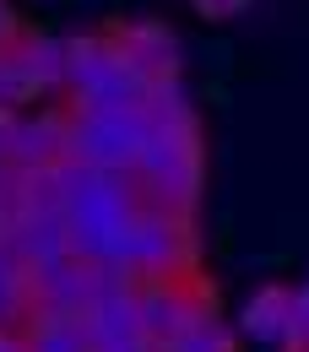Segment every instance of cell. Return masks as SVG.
Wrapping results in <instances>:
<instances>
[{
	"instance_id": "cell-20",
	"label": "cell",
	"mask_w": 309,
	"mask_h": 352,
	"mask_svg": "<svg viewBox=\"0 0 309 352\" xmlns=\"http://www.w3.org/2000/svg\"><path fill=\"white\" fill-rule=\"evenodd\" d=\"M22 33V22H17V11H11V0H0V44H11Z\"/></svg>"
},
{
	"instance_id": "cell-17",
	"label": "cell",
	"mask_w": 309,
	"mask_h": 352,
	"mask_svg": "<svg viewBox=\"0 0 309 352\" xmlns=\"http://www.w3.org/2000/svg\"><path fill=\"white\" fill-rule=\"evenodd\" d=\"M28 314H33V304H28V265L0 244V331H22Z\"/></svg>"
},
{
	"instance_id": "cell-18",
	"label": "cell",
	"mask_w": 309,
	"mask_h": 352,
	"mask_svg": "<svg viewBox=\"0 0 309 352\" xmlns=\"http://www.w3.org/2000/svg\"><path fill=\"white\" fill-rule=\"evenodd\" d=\"M282 352H309V282L288 293V342Z\"/></svg>"
},
{
	"instance_id": "cell-5",
	"label": "cell",
	"mask_w": 309,
	"mask_h": 352,
	"mask_svg": "<svg viewBox=\"0 0 309 352\" xmlns=\"http://www.w3.org/2000/svg\"><path fill=\"white\" fill-rule=\"evenodd\" d=\"M65 141H71V163H87L103 174H131L141 146H147V125H141V114H76V109H65Z\"/></svg>"
},
{
	"instance_id": "cell-14",
	"label": "cell",
	"mask_w": 309,
	"mask_h": 352,
	"mask_svg": "<svg viewBox=\"0 0 309 352\" xmlns=\"http://www.w3.org/2000/svg\"><path fill=\"white\" fill-rule=\"evenodd\" d=\"M17 336L22 352H92L82 314H28Z\"/></svg>"
},
{
	"instance_id": "cell-21",
	"label": "cell",
	"mask_w": 309,
	"mask_h": 352,
	"mask_svg": "<svg viewBox=\"0 0 309 352\" xmlns=\"http://www.w3.org/2000/svg\"><path fill=\"white\" fill-rule=\"evenodd\" d=\"M0 168H11V114H0Z\"/></svg>"
},
{
	"instance_id": "cell-13",
	"label": "cell",
	"mask_w": 309,
	"mask_h": 352,
	"mask_svg": "<svg viewBox=\"0 0 309 352\" xmlns=\"http://www.w3.org/2000/svg\"><path fill=\"white\" fill-rule=\"evenodd\" d=\"M44 76H39V65H33V49H28V28L11 38V44H0V114H22L33 98H44Z\"/></svg>"
},
{
	"instance_id": "cell-23",
	"label": "cell",
	"mask_w": 309,
	"mask_h": 352,
	"mask_svg": "<svg viewBox=\"0 0 309 352\" xmlns=\"http://www.w3.org/2000/svg\"><path fill=\"white\" fill-rule=\"evenodd\" d=\"M131 352H152V347H131Z\"/></svg>"
},
{
	"instance_id": "cell-7",
	"label": "cell",
	"mask_w": 309,
	"mask_h": 352,
	"mask_svg": "<svg viewBox=\"0 0 309 352\" xmlns=\"http://www.w3.org/2000/svg\"><path fill=\"white\" fill-rule=\"evenodd\" d=\"M71 157L65 141V103L60 109H22L11 114V168L17 174H44Z\"/></svg>"
},
{
	"instance_id": "cell-10",
	"label": "cell",
	"mask_w": 309,
	"mask_h": 352,
	"mask_svg": "<svg viewBox=\"0 0 309 352\" xmlns=\"http://www.w3.org/2000/svg\"><path fill=\"white\" fill-rule=\"evenodd\" d=\"M136 114H141V125H147V141H152V135H190L195 131V98H190L184 71H179V76L147 82Z\"/></svg>"
},
{
	"instance_id": "cell-3",
	"label": "cell",
	"mask_w": 309,
	"mask_h": 352,
	"mask_svg": "<svg viewBox=\"0 0 309 352\" xmlns=\"http://www.w3.org/2000/svg\"><path fill=\"white\" fill-rule=\"evenodd\" d=\"M136 195L147 212L163 217H190L195 222V201H201V135H152L136 157Z\"/></svg>"
},
{
	"instance_id": "cell-12",
	"label": "cell",
	"mask_w": 309,
	"mask_h": 352,
	"mask_svg": "<svg viewBox=\"0 0 309 352\" xmlns=\"http://www.w3.org/2000/svg\"><path fill=\"white\" fill-rule=\"evenodd\" d=\"M82 325H87L92 352H131V347H147V336H141V320H136V293L92 304L87 314H82Z\"/></svg>"
},
{
	"instance_id": "cell-16",
	"label": "cell",
	"mask_w": 309,
	"mask_h": 352,
	"mask_svg": "<svg viewBox=\"0 0 309 352\" xmlns=\"http://www.w3.org/2000/svg\"><path fill=\"white\" fill-rule=\"evenodd\" d=\"M158 352H239V347H233L228 320H222L217 304H212V309H201V314H190V320H184Z\"/></svg>"
},
{
	"instance_id": "cell-2",
	"label": "cell",
	"mask_w": 309,
	"mask_h": 352,
	"mask_svg": "<svg viewBox=\"0 0 309 352\" xmlns=\"http://www.w3.org/2000/svg\"><path fill=\"white\" fill-rule=\"evenodd\" d=\"M141 92H147V82L114 49V33H76L71 38L65 82H60L65 109H76V114H136Z\"/></svg>"
},
{
	"instance_id": "cell-15",
	"label": "cell",
	"mask_w": 309,
	"mask_h": 352,
	"mask_svg": "<svg viewBox=\"0 0 309 352\" xmlns=\"http://www.w3.org/2000/svg\"><path fill=\"white\" fill-rule=\"evenodd\" d=\"M239 325H244L250 342H261V347H282V342H288V287H261V293L244 304Z\"/></svg>"
},
{
	"instance_id": "cell-11",
	"label": "cell",
	"mask_w": 309,
	"mask_h": 352,
	"mask_svg": "<svg viewBox=\"0 0 309 352\" xmlns=\"http://www.w3.org/2000/svg\"><path fill=\"white\" fill-rule=\"evenodd\" d=\"M0 244L22 265H44V261L71 255V228H65V217H49V212H22L17 222H6Z\"/></svg>"
},
{
	"instance_id": "cell-19",
	"label": "cell",
	"mask_w": 309,
	"mask_h": 352,
	"mask_svg": "<svg viewBox=\"0 0 309 352\" xmlns=\"http://www.w3.org/2000/svg\"><path fill=\"white\" fill-rule=\"evenodd\" d=\"M255 0H195V11L201 16H239V11H250Z\"/></svg>"
},
{
	"instance_id": "cell-6",
	"label": "cell",
	"mask_w": 309,
	"mask_h": 352,
	"mask_svg": "<svg viewBox=\"0 0 309 352\" xmlns=\"http://www.w3.org/2000/svg\"><path fill=\"white\" fill-rule=\"evenodd\" d=\"M212 309V287L201 276H179V282H136V320H141V336L147 347L158 352L190 314Z\"/></svg>"
},
{
	"instance_id": "cell-4",
	"label": "cell",
	"mask_w": 309,
	"mask_h": 352,
	"mask_svg": "<svg viewBox=\"0 0 309 352\" xmlns=\"http://www.w3.org/2000/svg\"><path fill=\"white\" fill-rule=\"evenodd\" d=\"M195 222L163 217V212H136L114 244V265H125L136 282H179L195 276Z\"/></svg>"
},
{
	"instance_id": "cell-1",
	"label": "cell",
	"mask_w": 309,
	"mask_h": 352,
	"mask_svg": "<svg viewBox=\"0 0 309 352\" xmlns=\"http://www.w3.org/2000/svg\"><path fill=\"white\" fill-rule=\"evenodd\" d=\"M60 195H65V228H71V255L82 265H103L114 261V244L125 233V222L141 212L131 174H103L87 163H60Z\"/></svg>"
},
{
	"instance_id": "cell-9",
	"label": "cell",
	"mask_w": 309,
	"mask_h": 352,
	"mask_svg": "<svg viewBox=\"0 0 309 352\" xmlns=\"http://www.w3.org/2000/svg\"><path fill=\"white\" fill-rule=\"evenodd\" d=\"M114 49L125 54V65L141 82L179 76V38L163 22H125V28H114Z\"/></svg>"
},
{
	"instance_id": "cell-22",
	"label": "cell",
	"mask_w": 309,
	"mask_h": 352,
	"mask_svg": "<svg viewBox=\"0 0 309 352\" xmlns=\"http://www.w3.org/2000/svg\"><path fill=\"white\" fill-rule=\"evenodd\" d=\"M0 352H22V336L17 331H0Z\"/></svg>"
},
{
	"instance_id": "cell-8",
	"label": "cell",
	"mask_w": 309,
	"mask_h": 352,
	"mask_svg": "<svg viewBox=\"0 0 309 352\" xmlns=\"http://www.w3.org/2000/svg\"><path fill=\"white\" fill-rule=\"evenodd\" d=\"M28 304H33V314H82L87 309V265L76 255L28 265Z\"/></svg>"
}]
</instances>
